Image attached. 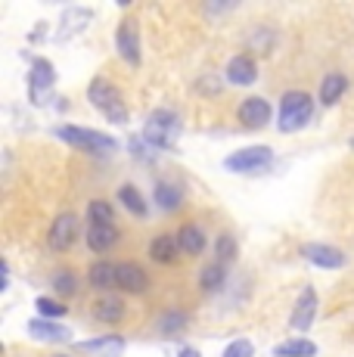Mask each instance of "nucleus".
<instances>
[{
  "label": "nucleus",
  "mask_w": 354,
  "mask_h": 357,
  "mask_svg": "<svg viewBox=\"0 0 354 357\" xmlns=\"http://www.w3.org/2000/svg\"><path fill=\"white\" fill-rule=\"evenodd\" d=\"M35 307H38V314L44 320H59V317H66V314H69V307H66L63 301L50 298V295H40V298L35 301Z\"/></svg>",
  "instance_id": "obj_30"
},
{
  "label": "nucleus",
  "mask_w": 354,
  "mask_h": 357,
  "mask_svg": "<svg viewBox=\"0 0 354 357\" xmlns=\"http://www.w3.org/2000/svg\"><path fill=\"white\" fill-rule=\"evenodd\" d=\"M87 100H91V106L100 109V112H103L112 125H128V119H131L121 91L112 84V81H106V78H93L91 84H87Z\"/></svg>",
  "instance_id": "obj_1"
},
{
  "label": "nucleus",
  "mask_w": 354,
  "mask_h": 357,
  "mask_svg": "<svg viewBox=\"0 0 354 357\" xmlns=\"http://www.w3.org/2000/svg\"><path fill=\"white\" fill-rule=\"evenodd\" d=\"M345 91H348V78H345L342 72L323 75V81H320V102H323V106H336V102L345 97Z\"/></svg>",
  "instance_id": "obj_16"
},
{
  "label": "nucleus",
  "mask_w": 354,
  "mask_h": 357,
  "mask_svg": "<svg viewBox=\"0 0 354 357\" xmlns=\"http://www.w3.org/2000/svg\"><path fill=\"white\" fill-rule=\"evenodd\" d=\"M78 230H81L78 215H75V211H63V215L53 218L50 233H47V243H50L53 252H69L75 245V239H78Z\"/></svg>",
  "instance_id": "obj_8"
},
{
  "label": "nucleus",
  "mask_w": 354,
  "mask_h": 357,
  "mask_svg": "<svg viewBox=\"0 0 354 357\" xmlns=\"http://www.w3.org/2000/svg\"><path fill=\"white\" fill-rule=\"evenodd\" d=\"M153 199H155V205H159V208H165V211H174V208H180V202H183L180 190H177L174 183H168V181H159V183H155V190H153Z\"/></svg>",
  "instance_id": "obj_24"
},
{
  "label": "nucleus",
  "mask_w": 354,
  "mask_h": 357,
  "mask_svg": "<svg viewBox=\"0 0 354 357\" xmlns=\"http://www.w3.org/2000/svg\"><path fill=\"white\" fill-rule=\"evenodd\" d=\"M224 283H227V264H208V267H202V273H199V286H202L206 292L221 289Z\"/></svg>",
  "instance_id": "obj_27"
},
{
  "label": "nucleus",
  "mask_w": 354,
  "mask_h": 357,
  "mask_svg": "<svg viewBox=\"0 0 354 357\" xmlns=\"http://www.w3.org/2000/svg\"><path fill=\"white\" fill-rule=\"evenodd\" d=\"M87 280H91V286H97V289H112V286H118V264H112V261H97V264L87 271Z\"/></svg>",
  "instance_id": "obj_20"
},
{
  "label": "nucleus",
  "mask_w": 354,
  "mask_h": 357,
  "mask_svg": "<svg viewBox=\"0 0 354 357\" xmlns=\"http://www.w3.org/2000/svg\"><path fill=\"white\" fill-rule=\"evenodd\" d=\"M270 115H274V109H270V102L264 97H249L240 102V109H236V119H240V125H246L252 130L264 128L270 121Z\"/></svg>",
  "instance_id": "obj_11"
},
{
  "label": "nucleus",
  "mask_w": 354,
  "mask_h": 357,
  "mask_svg": "<svg viewBox=\"0 0 354 357\" xmlns=\"http://www.w3.org/2000/svg\"><path fill=\"white\" fill-rule=\"evenodd\" d=\"M91 22H93L91 6H69V10L63 13V19H59V29H56V34H53V40H56V44H66L69 38L84 31Z\"/></svg>",
  "instance_id": "obj_9"
},
{
  "label": "nucleus",
  "mask_w": 354,
  "mask_h": 357,
  "mask_svg": "<svg viewBox=\"0 0 354 357\" xmlns=\"http://www.w3.org/2000/svg\"><path fill=\"white\" fill-rule=\"evenodd\" d=\"M177 255H180V243L174 236H168V233H162V236H155L149 243V258L159 261V264H174Z\"/></svg>",
  "instance_id": "obj_19"
},
{
  "label": "nucleus",
  "mask_w": 354,
  "mask_h": 357,
  "mask_svg": "<svg viewBox=\"0 0 354 357\" xmlns=\"http://www.w3.org/2000/svg\"><path fill=\"white\" fill-rule=\"evenodd\" d=\"M53 292L66 295V298L78 292V277H75V271H69V267H59V271L53 273Z\"/></svg>",
  "instance_id": "obj_29"
},
{
  "label": "nucleus",
  "mask_w": 354,
  "mask_h": 357,
  "mask_svg": "<svg viewBox=\"0 0 354 357\" xmlns=\"http://www.w3.org/2000/svg\"><path fill=\"white\" fill-rule=\"evenodd\" d=\"M146 286H149V273L143 271L137 261H125V264H118V289L140 295V292H146Z\"/></svg>",
  "instance_id": "obj_14"
},
{
  "label": "nucleus",
  "mask_w": 354,
  "mask_h": 357,
  "mask_svg": "<svg viewBox=\"0 0 354 357\" xmlns=\"http://www.w3.org/2000/svg\"><path fill=\"white\" fill-rule=\"evenodd\" d=\"M53 84H56V68L50 59H31L29 68V100L35 106H47L53 97Z\"/></svg>",
  "instance_id": "obj_6"
},
{
  "label": "nucleus",
  "mask_w": 354,
  "mask_h": 357,
  "mask_svg": "<svg viewBox=\"0 0 354 357\" xmlns=\"http://www.w3.org/2000/svg\"><path fill=\"white\" fill-rule=\"evenodd\" d=\"M190 324V317L183 311H165L159 317V333L162 335H177V333H183Z\"/></svg>",
  "instance_id": "obj_28"
},
{
  "label": "nucleus",
  "mask_w": 354,
  "mask_h": 357,
  "mask_svg": "<svg viewBox=\"0 0 354 357\" xmlns=\"http://www.w3.org/2000/svg\"><path fill=\"white\" fill-rule=\"evenodd\" d=\"M53 357H69V354H53Z\"/></svg>",
  "instance_id": "obj_35"
},
{
  "label": "nucleus",
  "mask_w": 354,
  "mask_h": 357,
  "mask_svg": "<svg viewBox=\"0 0 354 357\" xmlns=\"http://www.w3.org/2000/svg\"><path fill=\"white\" fill-rule=\"evenodd\" d=\"M87 221H91V227H112L115 224L112 205L103 202V199H93V202L87 205Z\"/></svg>",
  "instance_id": "obj_26"
},
{
  "label": "nucleus",
  "mask_w": 354,
  "mask_h": 357,
  "mask_svg": "<svg viewBox=\"0 0 354 357\" xmlns=\"http://www.w3.org/2000/svg\"><path fill=\"white\" fill-rule=\"evenodd\" d=\"M128 153H131L137 162H143V165H149V162L155 159L153 146H149V143L143 140V137H131V140H128Z\"/></svg>",
  "instance_id": "obj_31"
},
{
  "label": "nucleus",
  "mask_w": 354,
  "mask_h": 357,
  "mask_svg": "<svg viewBox=\"0 0 354 357\" xmlns=\"http://www.w3.org/2000/svg\"><path fill=\"white\" fill-rule=\"evenodd\" d=\"M93 320H100V324H118L121 317H125V301L115 298V295H106V298H97L91 307Z\"/></svg>",
  "instance_id": "obj_18"
},
{
  "label": "nucleus",
  "mask_w": 354,
  "mask_h": 357,
  "mask_svg": "<svg viewBox=\"0 0 354 357\" xmlns=\"http://www.w3.org/2000/svg\"><path fill=\"white\" fill-rule=\"evenodd\" d=\"M56 137L63 143H69L75 149H84V153H112L118 149V140L109 134H100V130H87V128H75V125H63L56 128Z\"/></svg>",
  "instance_id": "obj_4"
},
{
  "label": "nucleus",
  "mask_w": 354,
  "mask_h": 357,
  "mask_svg": "<svg viewBox=\"0 0 354 357\" xmlns=\"http://www.w3.org/2000/svg\"><path fill=\"white\" fill-rule=\"evenodd\" d=\"M236 258V239L230 233L217 236V264H227V261Z\"/></svg>",
  "instance_id": "obj_32"
},
{
  "label": "nucleus",
  "mask_w": 354,
  "mask_h": 357,
  "mask_svg": "<svg viewBox=\"0 0 354 357\" xmlns=\"http://www.w3.org/2000/svg\"><path fill=\"white\" fill-rule=\"evenodd\" d=\"M314 317H317V289L314 286H305L302 295L295 298V307H292L289 326L295 333H305V329L314 326Z\"/></svg>",
  "instance_id": "obj_10"
},
{
  "label": "nucleus",
  "mask_w": 354,
  "mask_h": 357,
  "mask_svg": "<svg viewBox=\"0 0 354 357\" xmlns=\"http://www.w3.org/2000/svg\"><path fill=\"white\" fill-rule=\"evenodd\" d=\"M317 345L311 339H289L274 348V357H314Z\"/></svg>",
  "instance_id": "obj_25"
},
{
  "label": "nucleus",
  "mask_w": 354,
  "mask_h": 357,
  "mask_svg": "<svg viewBox=\"0 0 354 357\" xmlns=\"http://www.w3.org/2000/svg\"><path fill=\"white\" fill-rule=\"evenodd\" d=\"M143 140L149 143L159 153H168L174 149L177 137H180V119L171 112V109H155V112L146 115V125H143Z\"/></svg>",
  "instance_id": "obj_2"
},
{
  "label": "nucleus",
  "mask_w": 354,
  "mask_h": 357,
  "mask_svg": "<svg viewBox=\"0 0 354 357\" xmlns=\"http://www.w3.org/2000/svg\"><path fill=\"white\" fill-rule=\"evenodd\" d=\"M115 50L131 68H137L143 63V50H140V22L137 19H121L115 29Z\"/></svg>",
  "instance_id": "obj_7"
},
{
  "label": "nucleus",
  "mask_w": 354,
  "mask_h": 357,
  "mask_svg": "<svg viewBox=\"0 0 354 357\" xmlns=\"http://www.w3.org/2000/svg\"><path fill=\"white\" fill-rule=\"evenodd\" d=\"M255 354V345H252L249 339H233L227 348H224L221 357H252Z\"/></svg>",
  "instance_id": "obj_33"
},
{
  "label": "nucleus",
  "mask_w": 354,
  "mask_h": 357,
  "mask_svg": "<svg viewBox=\"0 0 354 357\" xmlns=\"http://www.w3.org/2000/svg\"><path fill=\"white\" fill-rule=\"evenodd\" d=\"M302 255L311 261L314 267H323V271H336V267H345V252L336 249V245H320L311 243L302 249Z\"/></svg>",
  "instance_id": "obj_13"
},
{
  "label": "nucleus",
  "mask_w": 354,
  "mask_h": 357,
  "mask_svg": "<svg viewBox=\"0 0 354 357\" xmlns=\"http://www.w3.org/2000/svg\"><path fill=\"white\" fill-rule=\"evenodd\" d=\"M351 149H354V140H351Z\"/></svg>",
  "instance_id": "obj_36"
},
{
  "label": "nucleus",
  "mask_w": 354,
  "mask_h": 357,
  "mask_svg": "<svg viewBox=\"0 0 354 357\" xmlns=\"http://www.w3.org/2000/svg\"><path fill=\"white\" fill-rule=\"evenodd\" d=\"M177 357H202V354H199V348H180Z\"/></svg>",
  "instance_id": "obj_34"
},
{
  "label": "nucleus",
  "mask_w": 354,
  "mask_h": 357,
  "mask_svg": "<svg viewBox=\"0 0 354 357\" xmlns=\"http://www.w3.org/2000/svg\"><path fill=\"white\" fill-rule=\"evenodd\" d=\"M177 243H180L183 255H202L206 252V233L196 227V224H183L180 233H177Z\"/></svg>",
  "instance_id": "obj_21"
},
{
  "label": "nucleus",
  "mask_w": 354,
  "mask_h": 357,
  "mask_svg": "<svg viewBox=\"0 0 354 357\" xmlns=\"http://www.w3.org/2000/svg\"><path fill=\"white\" fill-rule=\"evenodd\" d=\"M274 165V149L270 146H246V149H236L224 159V168L233 171V174H261Z\"/></svg>",
  "instance_id": "obj_5"
},
{
  "label": "nucleus",
  "mask_w": 354,
  "mask_h": 357,
  "mask_svg": "<svg viewBox=\"0 0 354 357\" xmlns=\"http://www.w3.org/2000/svg\"><path fill=\"white\" fill-rule=\"evenodd\" d=\"M224 78H227L230 84H236V87L255 84V78H258V63L249 56V53H240V56H233V59L227 63V72H224Z\"/></svg>",
  "instance_id": "obj_12"
},
{
  "label": "nucleus",
  "mask_w": 354,
  "mask_h": 357,
  "mask_svg": "<svg viewBox=\"0 0 354 357\" xmlns=\"http://www.w3.org/2000/svg\"><path fill=\"white\" fill-rule=\"evenodd\" d=\"M29 335H31V339H38V342H50V345H59V342H69L72 339L69 326H59V324L44 320V317L29 320Z\"/></svg>",
  "instance_id": "obj_15"
},
{
  "label": "nucleus",
  "mask_w": 354,
  "mask_h": 357,
  "mask_svg": "<svg viewBox=\"0 0 354 357\" xmlns=\"http://www.w3.org/2000/svg\"><path fill=\"white\" fill-rule=\"evenodd\" d=\"M118 202L125 205V208L131 211L134 218H146V211H149L146 199H143V193L134 187V183H125V187H118Z\"/></svg>",
  "instance_id": "obj_23"
},
{
  "label": "nucleus",
  "mask_w": 354,
  "mask_h": 357,
  "mask_svg": "<svg viewBox=\"0 0 354 357\" xmlns=\"http://www.w3.org/2000/svg\"><path fill=\"white\" fill-rule=\"evenodd\" d=\"M314 115V100L305 91H286L280 100V119H277V128L280 134H295L298 128H305Z\"/></svg>",
  "instance_id": "obj_3"
},
{
  "label": "nucleus",
  "mask_w": 354,
  "mask_h": 357,
  "mask_svg": "<svg viewBox=\"0 0 354 357\" xmlns=\"http://www.w3.org/2000/svg\"><path fill=\"white\" fill-rule=\"evenodd\" d=\"M81 351H87V354H103V357H118L121 351H125V339L121 335H115V333H109V335H100V339H87V342H81Z\"/></svg>",
  "instance_id": "obj_17"
},
{
  "label": "nucleus",
  "mask_w": 354,
  "mask_h": 357,
  "mask_svg": "<svg viewBox=\"0 0 354 357\" xmlns=\"http://www.w3.org/2000/svg\"><path fill=\"white\" fill-rule=\"evenodd\" d=\"M118 243V227H87V249L91 252H112Z\"/></svg>",
  "instance_id": "obj_22"
}]
</instances>
